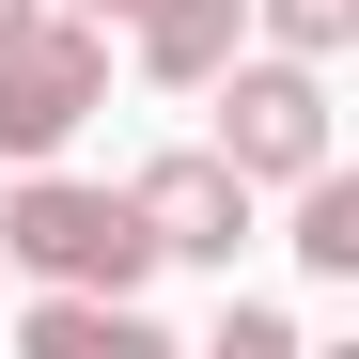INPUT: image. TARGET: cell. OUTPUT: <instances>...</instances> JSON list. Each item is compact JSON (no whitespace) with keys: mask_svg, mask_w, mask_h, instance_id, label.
<instances>
[{"mask_svg":"<svg viewBox=\"0 0 359 359\" xmlns=\"http://www.w3.org/2000/svg\"><path fill=\"white\" fill-rule=\"evenodd\" d=\"M0 266H32V281H109V297H141L156 281V234L126 188H79V172H16V203H0Z\"/></svg>","mask_w":359,"mask_h":359,"instance_id":"obj_1","label":"cell"},{"mask_svg":"<svg viewBox=\"0 0 359 359\" xmlns=\"http://www.w3.org/2000/svg\"><path fill=\"white\" fill-rule=\"evenodd\" d=\"M109 109V32L94 16H63V0H32L16 32H0V156H63L79 126Z\"/></svg>","mask_w":359,"mask_h":359,"instance_id":"obj_2","label":"cell"},{"mask_svg":"<svg viewBox=\"0 0 359 359\" xmlns=\"http://www.w3.org/2000/svg\"><path fill=\"white\" fill-rule=\"evenodd\" d=\"M203 94H219V156L250 172V188H297V172L328 156V63H297V47H234Z\"/></svg>","mask_w":359,"mask_h":359,"instance_id":"obj_3","label":"cell"},{"mask_svg":"<svg viewBox=\"0 0 359 359\" xmlns=\"http://www.w3.org/2000/svg\"><path fill=\"white\" fill-rule=\"evenodd\" d=\"M126 203H141V234H156V266H234V250H250V172H234L219 141L141 156V172H126Z\"/></svg>","mask_w":359,"mask_h":359,"instance_id":"obj_4","label":"cell"},{"mask_svg":"<svg viewBox=\"0 0 359 359\" xmlns=\"http://www.w3.org/2000/svg\"><path fill=\"white\" fill-rule=\"evenodd\" d=\"M126 47H141V79H156V94H203L234 47H250V0H141Z\"/></svg>","mask_w":359,"mask_h":359,"instance_id":"obj_5","label":"cell"},{"mask_svg":"<svg viewBox=\"0 0 359 359\" xmlns=\"http://www.w3.org/2000/svg\"><path fill=\"white\" fill-rule=\"evenodd\" d=\"M0 313H16V297H0ZM16 328H32L47 359H156V313H141V297H109V281H47Z\"/></svg>","mask_w":359,"mask_h":359,"instance_id":"obj_6","label":"cell"},{"mask_svg":"<svg viewBox=\"0 0 359 359\" xmlns=\"http://www.w3.org/2000/svg\"><path fill=\"white\" fill-rule=\"evenodd\" d=\"M297 266H313V281H359V188H344L328 156L297 172Z\"/></svg>","mask_w":359,"mask_h":359,"instance_id":"obj_7","label":"cell"},{"mask_svg":"<svg viewBox=\"0 0 359 359\" xmlns=\"http://www.w3.org/2000/svg\"><path fill=\"white\" fill-rule=\"evenodd\" d=\"M250 32L297 47V63H344V47H359V0H250Z\"/></svg>","mask_w":359,"mask_h":359,"instance_id":"obj_8","label":"cell"},{"mask_svg":"<svg viewBox=\"0 0 359 359\" xmlns=\"http://www.w3.org/2000/svg\"><path fill=\"white\" fill-rule=\"evenodd\" d=\"M219 359H297V313H266V297H234V313H219Z\"/></svg>","mask_w":359,"mask_h":359,"instance_id":"obj_9","label":"cell"},{"mask_svg":"<svg viewBox=\"0 0 359 359\" xmlns=\"http://www.w3.org/2000/svg\"><path fill=\"white\" fill-rule=\"evenodd\" d=\"M63 16H94V32H126V16H141V0H63Z\"/></svg>","mask_w":359,"mask_h":359,"instance_id":"obj_10","label":"cell"},{"mask_svg":"<svg viewBox=\"0 0 359 359\" xmlns=\"http://www.w3.org/2000/svg\"><path fill=\"white\" fill-rule=\"evenodd\" d=\"M16 16H32V0H0V32H16Z\"/></svg>","mask_w":359,"mask_h":359,"instance_id":"obj_11","label":"cell"},{"mask_svg":"<svg viewBox=\"0 0 359 359\" xmlns=\"http://www.w3.org/2000/svg\"><path fill=\"white\" fill-rule=\"evenodd\" d=\"M0 297H16V266H0Z\"/></svg>","mask_w":359,"mask_h":359,"instance_id":"obj_12","label":"cell"}]
</instances>
